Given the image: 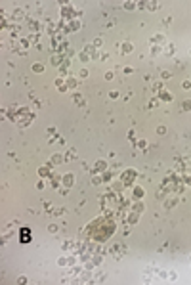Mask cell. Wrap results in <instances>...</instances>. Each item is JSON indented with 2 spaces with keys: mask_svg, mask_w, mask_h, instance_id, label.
I'll use <instances>...</instances> for the list:
<instances>
[{
  "mask_svg": "<svg viewBox=\"0 0 191 285\" xmlns=\"http://www.w3.org/2000/svg\"><path fill=\"white\" fill-rule=\"evenodd\" d=\"M19 239H21V241H25V243H27L29 239H31V235H29V230H21V235H19Z\"/></svg>",
  "mask_w": 191,
  "mask_h": 285,
  "instance_id": "6da1fadb",
  "label": "cell"
}]
</instances>
